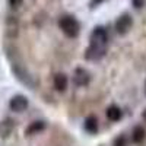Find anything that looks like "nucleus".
I'll return each mask as SVG.
<instances>
[{
	"label": "nucleus",
	"instance_id": "nucleus-1",
	"mask_svg": "<svg viewBox=\"0 0 146 146\" xmlns=\"http://www.w3.org/2000/svg\"><path fill=\"white\" fill-rule=\"evenodd\" d=\"M10 69L13 72V75L16 76V79L25 85L28 89H36L40 86V80L25 67V64L16 62V60H10Z\"/></svg>",
	"mask_w": 146,
	"mask_h": 146
},
{
	"label": "nucleus",
	"instance_id": "nucleus-2",
	"mask_svg": "<svg viewBox=\"0 0 146 146\" xmlns=\"http://www.w3.org/2000/svg\"><path fill=\"white\" fill-rule=\"evenodd\" d=\"M58 27L63 31V34L69 38H76L80 32V23L78 22V19L72 15H66L63 18H60L58 21Z\"/></svg>",
	"mask_w": 146,
	"mask_h": 146
},
{
	"label": "nucleus",
	"instance_id": "nucleus-3",
	"mask_svg": "<svg viewBox=\"0 0 146 146\" xmlns=\"http://www.w3.org/2000/svg\"><path fill=\"white\" fill-rule=\"evenodd\" d=\"M108 31L105 27H95L94 31L89 35V45L92 47H100V48H107L108 44Z\"/></svg>",
	"mask_w": 146,
	"mask_h": 146
},
{
	"label": "nucleus",
	"instance_id": "nucleus-4",
	"mask_svg": "<svg viewBox=\"0 0 146 146\" xmlns=\"http://www.w3.org/2000/svg\"><path fill=\"white\" fill-rule=\"evenodd\" d=\"M133 27V18L131 15L129 13H123V15H120L114 23V28H115V32L118 35H126Z\"/></svg>",
	"mask_w": 146,
	"mask_h": 146
},
{
	"label": "nucleus",
	"instance_id": "nucleus-5",
	"mask_svg": "<svg viewBox=\"0 0 146 146\" xmlns=\"http://www.w3.org/2000/svg\"><path fill=\"white\" fill-rule=\"evenodd\" d=\"M73 82L78 88H86L91 83V73L85 67H76L73 73Z\"/></svg>",
	"mask_w": 146,
	"mask_h": 146
},
{
	"label": "nucleus",
	"instance_id": "nucleus-6",
	"mask_svg": "<svg viewBox=\"0 0 146 146\" xmlns=\"http://www.w3.org/2000/svg\"><path fill=\"white\" fill-rule=\"evenodd\" d=\"M29 105V101L25 95H15L12 96L10 101H9V108L12 110L13 113H22L25 111Z\"/></svg>",
	"mask_w": 146,
	"mask_h": 146
},
{
	"label": "nucleus",
	"instance_id": "nucleus-7",
	"mask_svg": "<svg viewBox=\"0 0 146 146\" xmlns=\"http://www.w3.org/2000/svg\"><path fill=\"white\" fill-rule=\"evenodd\" d=\"M105 54H107V48L88 45V48L85 50V58L89 60V62H98V60H101Z\"/></svg>",
	"mask_w": 146,
	"mask_h": 146
},
{
	"label": "nucleus",
	"instance_id": "nucleus-8",
	"mask_svg": "<svg viewBox=\"0 0 146 146\" xmlns=\"http://www.w3.org/2000/svg\"><path fill=\"white\" fill-rule=\"evenodd\" d=\"M15 120L5 118L0 121V139H7L15 131Z\"/></svg>",
	"mask_w": 146,
	"mask_h": 146
},
{
	"label": "nucleus",
	"instance_id": "nucleus-9",
	"mask_svg": "<svg viewBox=\"0 0 146 146\" xmlns=\"http://www.w3.org/2000/svg\"><path fill=\"white\" fill-rule=\"evenodd\" d=\"M53 86L57 92H64L69 86V78L64 73H56L53 78Z\"/></svg>",
	"mask_w": 146,
	"mask_h": 146
},
{
	"label": "nucleus",
	"instance_id": "nucleus-10",
	"mask_svg": "<svg viewBox=\"0 0 146 146\" xmlns=\"http://www.w3.org/2000/svg\"><path fill=\"white\" fill-rule=\"evenodd\" d=\"M83 129L86 130L89 135H96L100 130V123H98V118H96L94 114L88 115L83 121Z\"/></svg>",
	"mask_w": 146,
	"mask_h": 146
},
{
	"label": "nucleus",
	"instance_id": "nucleus-11",
	"mask_svg": "<svg viewBox=\"0 0 146 146\" xmlns=\"http://www.w3.org/2000/svg\"><path fill=\"white\" fill-rule=\"evenodd\" d=\"M47 127V123L44 120H35L32 121V123H29V126L27 127L25 133L27 136H34V135H40V133H42Z\"/></svg>",
	"mask_w": 146,
	"mask_h": 146
},
{
	"label": "nucleus",
	"instance_id": "nucleus-12",
	"mask_svg": "<svg viewBox=\"0 0 146 146\" xmlns=\"http://www.w3.org/2000/svg\"><path fill=\"white\" fill-rule=\"evenodd\" d=\"M105 115H107V118H108L110 121L115 123V121H120V120H121V117H123V111L120 110L118 105H114V104H113V105H110V107L107 108Z\"/></svg>",
	"mask_w": 146,
	"mask_h": 146
},
{
	"label": "nucleus",
	"instance_id": "nucleus-13",
	"mask_svg": "<svg viewBox=\"0 0 146 146\" xmlns=\"http://www.w3.org/2000/svg\"><path fill=\"white\" fill-rule=\"evenodd\" d=\"M131 139L135 143H142L146 139V130L143 126H136L131 131Z\"/></svg>",
	"mask_w": 146,
	"mask_h": 146
},
{
	"label": "nucleus",
	"instance_id": "nucleus-14",
	"mask_svg": "<svg viewBox=\"0 0 146 146\" xmlns=\"http://www.w3.org/2000/svg\"><path fill=\"white\" fill-rule=\"evenodd\" d=\"M114 146H129L127 137H126L124 135H120L118 137H115V140H114Z\"/></svg>",
	"mask_w": 146,
	"mask_h": 146
},
{
	"label": "nucleus",
	"instance_id": "nucleus-15",
	"mask_svg": "<svg viewBox=\"0 0 146 146\" xmlns=\"http://www.w3.org/2000/svg\"><path fill=\"white\" fill-rule=\"evenodd\" d=\"M145 3H146V0H131V5H133V7H135V9L143 7Z\"/></svg>",
	"mask_w": 146,
	"mask_h": 146
},
{
	"label": "nucleus",
	"instance_id": "nucleus-16",
	"mask_svg": "<svg viewBox=\"0 0 146 146\" xmlns=\"http://www.w3.org/2000/svg\"><path fill=\"white\" fill-rule=\"evenodd\" d=\"M7 2H9V6H10L12 9H18V7L22 5L23 0H7Z\"/></svg>",
	"mask_w": 146,
	"mask_h": 146
},
{
	"label": "nucleus",
	"instance_id": "nucleus-17",
	"mask_svg": "<svg viewBox=\"0 0 146 146\" xmlns=\"http://www.w3.org/2000/svg\"><path fill=\"white\" fill-rule=\"evenodd\" d=\"M102 2H105V0H91V3H89V6L91 7H96L98 5H101Z\"/></svg>",
	"mask_w": 146,
	"mask_h": 146
},
{
	"label": "nucleus",
	"instance_id": "nucleus-18",
	"mask_svg": "<svg viewBox=\"0 0 146 146\" xmlns=\"http://www.w3.org/2000/svg\"><path fill=\"white\" fill-rule=\"evenodd\" d=\"M143 120L146 121V108H145V111H143Z\"/></svg>",
	"mask_w": 146,
	"mask_h": 146
},
{
	"label": "nucleus",
	"instance_id": "nucleus-19",
	"mask_svg": "<svg viewBox=\"0 0 146 146\" xmlns=\"http://www.w3.org/2000/svg\"><path fill=\"white\" fill-rule=\"evenodd\" d=\"M145 95H146V83H145Z\"/></svg>",
	"mask_w": 146,
	"mask_h": 146
}]
</instances>
